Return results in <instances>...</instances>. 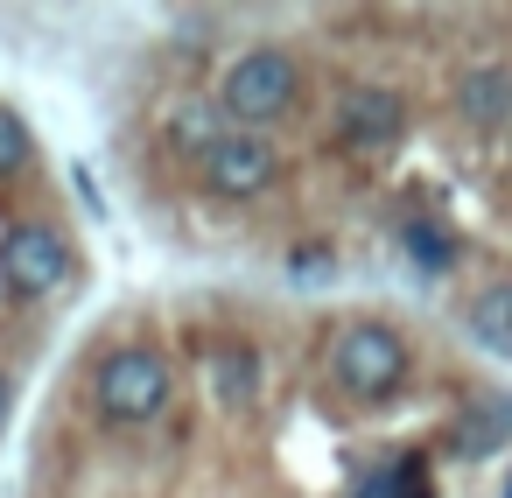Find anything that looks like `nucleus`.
Segmentation results:
<instances>
[{"label": "nucleus", "mask_w": 512, "mask_h": 498, "mask_svg": "<svg viewBox=\"0 0 512 498\" xmlns=\"http://www.w3.org/2000/svg\"><path fill=\"white\" fill-rule=\"evenodd\" d=\"M295 85H302V64L281 43H253L218 78V113L232 120V134H260V127H274L295 106Z\"/></svg>", "instance_id": "nucleus-1"}, {"label": "nucleus", "mask_w": 512, "mask_h": 498, "mask_svg": "<svg viewBox=\"0 0 512 498\" xmlns=\"http://www.w3.org/2000/svg\"><path fill=\"white\" fill-rule=\"evenodd\" d=\"M169 393H176V372H169L148 344H120V351H106L99 372H92V400H99V414H106L113 428L155 421V414L169 407Z\"/></svg>", "instance_id": "nucleus-2"}, {"label": "nucleus", "mask_w": 512, "mask_h": 498, "mask_svg": "<svg viewBox=\"0 0 512 498\" xmlns=\"http://www.w3.org/2000/svg\"><path fill=\"white\" fill-rule=\"evenodd\" d=\"M330 379L351 393V400H393L400 386H407V337L393 330V323H379V316H365V323H351L337 344H330Z\"/></svg>", "instance_id": "nucleus-3"}, {"label": "nucleus", "mask_w": 512, "mask_h": 498, "mask_svg": "<svg viewBox=\"0 0 512 498\" xmlns=\"http://www.w3.org/2000/svg\"><path fill=\"white\" fill-rule=\"evenodd\" d=\"M64 274H71V239H64L57 225L22 218V225L0 232V288H8L15 302H43V295H57Z\"/></svg>", "instance_id": "nucleus-4"}, {"label": "nucleus", "mask_w": 512, "mask_h": 498, "mask_svg": "<svg viewBox=\"0 0 512 498\" xmlns=\"http://www.w3.org/2000/svg\"><path fill=\"white\" fill-rule=\"evenodd\" d=\"M274 176H281V155H274L267 134H225V141L197 162V183H204L211 197H225V204H253V197H267Z\"/></svg>", "instance_id": "nucleus-5"}, {"label": "nucleus", "mask_w": 512, "mask_h": 498, "mask_svg": "<svg viewBox=\"0 0 512 498\" xmlns=\"http://www.w3.org/2000/svg\"><path fill=\"white\" fill-rule=\"evenodd\" d=\"M400 134H407V99H400L393 85H351V92H337V141H344V148L379 155V148H393Z\"/></svg>", "instance_id": "nucleus-6"}, {"label": "nucleus", "mask_w": 512, "mask_h": 498, "mask_svg": "<svg viewBox=\"0 0 512 498\" xmlns=\"http://www.w3.org/2000/svg\"><path fill=\"white\" fill-rule=\"evenodd\" d=\"M456 113L470 120V127H505L512 120V71L505 64H477V71H463L456 78Z\"/></svg>", "instance_id": "nucleus-7"}, {"label": "nucleus", "mask_w": 512, "mask_h": 498, "mask_svg": "<svg viewBox=\"0 0 512 498\" xmlns=\"http://www.w3.org/2000/svg\"><path fill=\"white\" fill-rule=\"evenodd\" d=\"M505 442H512V407H505V400H477V407H463L456 428H449V449H456L463 463L498 456Z\"/></svg>", "instance_id": "nucleus-8"}, {"label": "nucleus", "mask_w": 512, "mask_h": 498, "mask_svg": "<svg viewBox=\"0 0 512 498\" xmlns=\"http://www.w3.org/2000/svg\"><path fill=\"white\" fill-rule=\"evenodd\" d=\"M393 246H400V260H407L414 274H449V267H456V239H449L428 211H407V218L393 225Z\"/></svg>", "instance_id": "nucleus-9"}, {"label": "nucleus", "mask_w": 512, "mask_h": 498, "mask_svg": "<svg viewBox=\"0 0 512 498\" xmlns=\"http://www.w3.org/2000/svg\"><path fill=\"white\" fill-rule=\"evenodd\" d=\"M463 330H470V344H484L491 358H512V281L477 288L470 309H463Z\"/></svg>", "instance_id": "nucleus-10"}, {"label": "nucleus", "mask_w": 512, "mask_h": 498, "mask_svg": "<svg viewBox=\"0 0 512 498\" xmlns=\"http://www.w3.org/2000/svg\"><path fill=\"white\" fill-rule=\"evenodd\" d=\"M162 141H169L176 155L204 162V155L225 141V113H218V99H183V106L169 113V127H162Z\"/></svg>", "instance_id": "nucleus-11"}, {"label": "nucleus", "mask_w": 512, "mask_h": 498, "mask_svg": "<svg viewBox=\"0 0 512 498\" xmlns=\"http://www.w3.org/2000/svg\"><path fill=\"white\" fill-rule=\"evenodd\" d=\"M351 498H435V484H428V463L407 449V456H386L379 470H365L351 484Z\"/></svg>", "instance_id": "nucleus-12"}, {"label": "nucleus", "mask_w": 512, "mask_h": 498, "mask_svg": "<svg viewBox=\"0 0 512 498\" xmlns=\"http://www.w3.org/2000/svg\"><path fill=\"white\" fill-rule=\"evenodd\" d=\"M211 393H218L225 407H253V393H260V358H253V344H218V351H211Z\"/></svg>", "instance_id": "nucleus-13"}, {"label": "nucleus", "mask_w": 512, "mask_h": 498, "mask_svg": "<svg viewBox=\"0 0 512 498\" xmlns=\"http://www.w3.org/2000/svg\"><path fill=\"white\" fill-rule=\"evenodd\" d=\"M29 162H36V141H29L22 113H8V106H0V183L29 176Z\"/></svg>", "instance_id": "nucleus-14"}, {"label": "nucleus", "mask_w": 512, "mask_h": 498, "mask_svg": "<svg viewBox=\"0 0 512 498\" xmlns=\"http://www.w3.org/2000/svg\"><path fill=\"white\" fill-rule=\"evenodd\" d=\"M8 400H15V386H8V379H0V407H8Z\"/></svg>", "instance_id": "nucleus-15"}, {"label": "nucleus", "mask_w": 512, "mask_h": 498, "mask_svg": "<svg viewBox=\"0 0 512 498\" xmlns=\"http://www.w3.org/2000/svg\"><path fill=\"white\" fill-rule=\"evenodd\" d=\"M498 498H512V484H505V491H498Z\"/></svg>", "instance_id": "nucleus-16"}]
</instances>
